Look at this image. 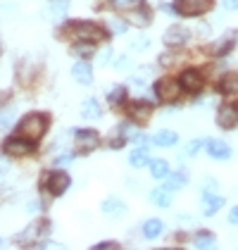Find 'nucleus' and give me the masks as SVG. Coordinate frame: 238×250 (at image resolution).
Segmentation results:
<instances>
[{
    "mask_svg": "<svg viewBox=\"0 0 238 250\" xmlns=\"http://www.w3.org/2000/svg\"><path fill=\"white\" fill-rule=\"evenodd\" d=\"M45 129H48V117L34 112V115H26L20 122L17 134H20L21 138H26V141H39L40 136L45 134Z\"/></svg>",
    "mask_w": 238,
    "mask_h": 250,
    "instance_id": "obj_1",
    "label": "nucleus"
},
{
    "mask_svg": "<svg viewBox=\"0 0 238 250\" xmlns=\"http://www.w3.org/2000/svg\"><path fill=\"white\" fill-rule=\"evenodd\" d=\"M69 34L79 41H100L105 36V31L100 29L98 24H91V21H72L69 24Z\"/></svg>",
    "mask_w": 238,
    "mask_h": 250,
    "instance_id": "obj_2",
    "label": "nucleus"
},
{
    "mask_svg": "<svg viewBox=\"0 0 238 250\" xmlns=\"http://www.w3.org/2000/svg\"><path fill=\"white\" fill-rule=\"evenodd\" d=\"M212 7V0H177V12L186 17H198Z\"/></svg>",
    "mask_w": 238,
    "mask_h": 250,
    "instance_id": "obj_3",
    "label": "nucleus"
},
{
    "mask_svg": "<svg viewBox=\"0 0 238 250\" xmlns=\"http://www.w3.org/2000/svg\"><path fill=\"white\" fill-rule=\"evenodd\" d=\"M155 93H158L159 100L172 103V100H177L181 96V83L174 81V79H159L158 86H155Z\"/></svg>",
    "mask_w": 238,
    "mask_h": 250,
    "instance_id": "obj_4",
    "label": "nucleus"
},
{
    "mask_svg": "<svg viewBox=\"0 0 238 250\" xmlns=\"http://www.w3.org/2000/svg\"><path fill=\"white\" fill-rule=\"evenodd\" d=\"M217 124L221 129H234L238 124V105L236 103H226L221 105L217 112Z\"/></svg>",
    "mask_w": 238,
    "mask_h": 250,
    "instance_id": "obj_5",
    "label": "nucleus"
},
{
    "mask_svg": "<svg viewBox=\"0 0 238 250\" xmlns=\"http://www.w3.org/2000/svg\"><path fill=\"white\" fill-rule=\"evenodd\" d=\"M31 150H34L31 141H21V136L20 138H7L5 146H2V153L10 155V157H24V155H29Z\"/></svg>",
    "mask_w": 238,
    "mask_h": 250,
    "instance_id": "obj_6",
    "label": "nucleus"
},
{
    "mask_svg": "<svg viewBox=\"0 0 238 250\" xmlns=\"http://www.w3.org/2000/svg\"><path fill=\"white\" fill-rule=\"evenodd\" d=\"M77 150L79 153H91V150H96V146H98V134L96 131H91V129H83V131H77Z\"/></svg>",
    "mask_w": 238,
    "mask_h": 250,
    "instance_id": "obj_7",
    "label": "nucleus"
},
{
    "mask_svg": "<svg viewBox=\"0 0 238 250\" xmlns=\"http://www.w3.org/2000/svg\"><path fill=\"white\" fill-rule=\"evenodd\" d=\"M69 184H72V179H69L64 172L48 174V188H50V193H53V195H62V193L69 188Z\"/></svg>",
    "mask_w": 238,
    "mask_h": 250,
    "instance_id": "obj_8",
    "label": "nucleus"
},
{
    "mask_svg": "<svg viewBox=\"0 0 238 250\" xmlns=\"http://www.w3.org/2000/svg\"><path fill=\"white\" fill-rule=\"evenodd\" d=\"M191 36V31L186 29V26H172V29H167V34H164V43L167 45H183L186 41Z\"/></svg>",
    "mask_w": 238,
    "mask_h": 250,
    "instance_id": "obj_9",
    "label": "nucleus"
},
{
    "mask_svg": "<svg viewBox=\"0 0 238 250\" xmlns=\"http://www.w3.org/2000/svg\"><path fill=\"white\" fill-rule=\"evenodd\" d=\"M150 117H153V105H148V103H134V105H131V119H134V122L148 124Z\"/></svg>",
    "mask_w": 238,
    "mask_h": 250,
    "instance_id": "obj_10",
    "label": "nucleus"
},
{
    "mask_svg": "<svg viewBox=\"0 0 238 250\" xmlns=\"http://www.w3.org/2000/svg\"><path fill=\"white\" fill-rule=\"evenodd\" d=\"M72 77L77 79V83H81V86H88V83L93 81L91 64H86V62H77V64L72 67Z\"/></svg>",
    "mask_w": 238,
    "mask_h": 250,
    "instance_id": "obj_11",
    "label": "nucleus"
},
{
    "mask_svg": "<svg viewBox=\"0 0 238 250\" xmlns=\"http://www.w3.org/2000/svg\"><path fill=\"white\" fill-rule=\"evenodd\" d=\"M207 153L212 155L215 160H226V157H231V148H229L224 141L210 138V141H207Z\"/></svg>",
    "mask_w": 238,
    "mask_h": 250,
    "instance_id": "obj_12",
    "label": "nucleus"
},
{
    "mask_svg": "<svg viewBox=\"0 0 238 250\" xmlns=\"http://www.w3.org/2000/svg\"><path fill=\"white\" fill-rule=\"evenodd\" d=\"M181 86L188 88V91H200V88H202V77H200L196 69H188V72H183V77H181Z\"/></svg>",
    "mask_w": 238,
    "mask_h": 250,
    "instance_id": "obj_13",
    "label": "nucleus"
},
{
    "mask_svg": "<svg viewBox=\"0 0 238 250\" xmlns=\"http://www.w3.org/2000/svg\"><path fill=\"white\" fill-rule=\"evenodd\" d=\"M102 212L110 214V217H121V214H126V205L119 198H107L102 203Z\"/></svg>",
    "mask_w": 238,
    "mask_h": 250,
    "instance_id": "obj_14",
    "label": "nucleus"
},
{
    "mask_svg": "<svg viewBox=\"0 0 238 250\" xmlns=\"http://www.w3.org/2000/svg\"><path fill=\"white\" fill-rule=\"evenodd\" d=\"M224 205V198H219V195H210V193L205 191L202 193V212L210 217V214H215Z\"/></svg>",
    "mask_w": 238,
    "mask_h": 250,
    "instance_id": "obj_15",
    "label": "nucleus"
},
{
    "mask_svg": "<svg viewBox=\"0 0 238 250\" xmlns=\"http://www.w3.org/2000/svg\"><path fill=\"white\" fill-rule=\"evenodd\" d=\"M81 115L86 117V119H98V117L102 115L98 100H96V98H86V100H83V105H81Z\"/></svg>",
    "mask_w": 238,
    "mask_h": 250,
    "instance_id": "obj_16",
    "label": "nucleus"
},
{
    "mask_svg": "<svg viewBox=\"0 0 238 250\" xmlns=\"http://www.w3.org/2000/svg\"><path fill=\"white\" fill-rule=\"evenodd\" d=\"M150 200L158 205V208H169L172 205V198H169V188H155L150 193Z\"/></svg>",
    "mask_w": 238,
    "mask_h": 250,
    "instance_id": "obj_17",
    "label": "nucleus"
},
{
    "mask_svg": "<svg viewBox=\"0 0 238 250\" xmlns=\"http://www.w3.org/2000/svg\"><path fill=\"white\" fill-rule=\"evenodd\" d=\"M177 141H178V136L174 131H167V129L155 134V143L162 146V148H172V146H177Z\"/></svg>",
    "mask_w": 238,
    "mask_h": 250,
    "instance_id": "obj_18",
    "label": "nucleus"
},
{
    "mask_svg": "<svg viewBox=\"0 0 238 250\" xmlns=\"http://www.w3.org/2000/svg\"><path fill=\"white\" fill-rule=\"evenodd\" d=\"M221 93L236 96L238 93V74H226V77L221 79Z\"/></svg>",
    "mask_w": 238,
    "mask_h": 250,
    "instance_id": "obj_19",
    "label": "nucleus"
},
{
    "mask_svg": "<svg viewBox=\"0 0 238 250\" xmlns=\"http://www.w3.org/2000/svg\"><path fill=\"white\" fill-rule=\"evenodd\" d=\"M164 181H167V188H169V191H178V188H183V186L188 184V179H186L181 172L167 174V179H164Z\"/></svg>",
    "mask_w": 238,
    "mask_h": 250,
    "instance_id": "obj_20",
    "label": "nucleus"
},
{
    "mask_svg": "<svg viewBox=\"0 0 238 250\" xmlns=\"http://www.w3.org/2000/svg\"><path fill=\"white\" fill-rule=\"evenodd\" d=\"M159 233H162V222L159 219H148L143 224V236L145 238H158Z\"/></svg>",
    "mask_w": 238,
    "mask_h": 250,
    "instance_id": "obj_21",
    "label": "nucleus"
},
{
    "mask_svg": "<svg viewBox=\"0 0 238 250\" xmlns=\"http://www.w3.org/2000/svg\"><path fill=\"white\" fill-rule=\"evenodd\" d=\"M150 172H153V179H164V176L169 174L167 160H153V162H150Z\"/></svg>",
    "mask_w": 238,
    "mask_h": 250,
    "instance_id": "obj_22",
    "label": "nucleus"
},
{
    "mask_svg": "<svg viewBox=\"0 0 238 250\" xmlns=\"http://www.w3.org/2000/svg\"><path fill=\"white\" fill-rule=\"evenodd\" d=\"M64 12H67V0H50V5H48L50 17H62Z\"/></svg>",
    "mask_w": 238,
    "mask_h": 250,
    "instance_id": "obj_23",
    "label": "nucleus"
},
{
    "mask_svg": "<svg viewBox=\"0 0 238 250\" xmlns=\"http://www.w3.org/2000/svg\"><path fill=\"white\" fill-rule=\"evenodd\" d=\"M196 246H198V248H212V246H215V233L200 231L198 236H196Z\"/></svg>",
    "mask_w": 238,
    "mask_h": 250,
    "instance_id": "obj_24",
    "label": "nucleus"
},
{
    "mask_svg": "<svg viewBox=\"0 0 238 250\" xmlns=\"http://www.w3.org/2000/svg\"><path fill=\"white\" fill-rule=\"evenodd\" d=\"M129 165H131V167H136V169H139V167H145V165H148V155L143 153V150H139V153H131V157H129Z\"/></svg>",
    "mask_w": 238,
    "mask_h": 250,
    "instance_id": "obj_25",
    "label": "nucleus"
},
{
    "mask_svg": "<svg viewBox=\"0 0 238 250\" xmlns=\"http://www.w3.org/2000/svg\"><path fill=\"white\" fill-rule=\"evenodd\" d=\"M12 119H15V110H12V107H10V110H2V112H0V129L10 126Z\"/></svg>",
    "mask_w": 238,
    "mask_h": 250,
    "instance_id": "obj_26",
    "label": "nucleus"
},
{
    "mask_svg": "<svg viewBox=\"0 0 238 250\" xmlns=\"http://www.w3.org/2000/svg\"><path fill=\"white\" fill-rule=\"evenodd\" d=\"M148 43H150V41L145 39V36H139L136 41H131V50H136V53H143V50L148 48Z\"/></svg>",
    "mask_w": 238,
    "mask_h": 250,
    "instance_id": "obj_27",
    "label": "nucleus"
},
{
    "mask_svg": "<svg viewBox=\"0 0 238 250\" xmlns=\"http://www.w3.org/2000/svg\"><path fill=\"white\" fill-rule=\"evenodd\" d=\"M121 100H124V88H117V91H112V93H110V103H112V107L121 105Z\"/></svg>",
    "mask_w": 238,
    "mask_h": 250,
    "instance_id": "obj_28",
    "label": "nucleus"
},
{
    "mask_svg": "<svg viewBox=\"0 0 238 250\" xmlns=\"http://www.w3.org/2000/svg\"><path fill=\"white\" fill-rule=\"evenodd\" d=\"M226 48L231 50V41H229V39L219 41V43H217V48H215V55H221V53H226Z\"/></svg>",
    "mask_w": 238,
    "mask_h": 250,
    "instance_id": "obj_29",
    "label": "nucleus"
},
{
    "mask_svg": "<svg viewBox=\"0 0 238 250\" xmlns=\"http://www.w3.org/2000/svg\"><path fill=\"white\" fill-rule=\"evenodd\" d=\"M69 162H72V155L69 153H62L55 157V165H60V167H64V165H69Z\"/></svg>",
    "mask_w": 238,
    "mask_h": 250,
    "instance_id": "obj_30",
    "label": "nucleus"
},
{
    "mask_svg": "<svg viewBox=\"0 0 238 250\" xmlns=\"http://www.w3.org/2000/svg\"><path fill=\"white\" fill-rule=\"evenodd\" d=\"M110 26H112V31H115V34H124V31H126V24H124V21H110Z\"/></svg>",
    "mask_w": 238,
    "mask_h": 250,
    "instance_id": "obj_31",
    "label": "nucleus"
},
{
    "mask_svg": "<svg viewBox=\"0 0 238 250\" xmlns=\"http://www.w3.org/2000/svg\"><path fill=\"white\" fill-rule=\"evenodd\" d=\"M129 64H131L129 58H124V55H121V58H117V64H115V67H117L119 72H124V69H129Z\"/></svg>",
    "mask_w": 238,
    "mask_h": 250,
    "instance_id": "obj_32",
    "label": "nucleus"
},
{
    "mask_svg": "<svg viewBox=\"0 0 238 250\" xmlns=\"http://www.w3.org/2000/svg\"><path fill=\"white\" fill-rule=\"evenodd\" d=\"M200 146H202V138H200V141H193V143H191V146H188V148H186V153H198L200 150Z\"/></svg>",
    "mask_w": 238,
    "mask_h": 250,
    "instance_id": "obj_33",
    "label": "nucleus"
},
{
    "mask_svg": "<svg viewBox=\"0 0 238 250\" xmlns=\"http://www.w3.org/2000/svg\"><path fill=\"white\" fill-rule=\"evenodd\" d=\"M229 222H231V224H238V205L229 212Z\"/></svg>",
    "mask_w": 238,
    "mask_h": 250,
    "instance_id": "obj_34",
    "label": "nucleus"
},
{
    "mask_svg": "<svg viewBox=\"0 0 238 250\" xmlns=\"http://www.w3.org/2000/svg\"><path fill=\"white\" fill-rule=\"evenodd\" d=\"M224 7L226 10H238V0H224Z\"/></svg>",
    "mask_w": 238,
    "mask_h": 250,
    "instance_id": "obj_35",
    "label": "nucleus"
},
{
    "mask_svg": "<svg viewBox=\"0 0 238 250\" xmlns=\"http://www.w3.org/2000/svg\"><path fill=\"white\" fill-rule=\"evenodd\" d=\"M74 53H79V55H91L93 48H74Z\"/></svg>",
    "mask_w": 238,
    "mask_h": 250,
    "instance_id": "obj_36",
    "label": "nucleus"
},
{
    "mask_svg": "<svg viewBox=\"0 0 238 250\" xmlns=\"http://www.w3.org/2000/svg\"><path fill=\"white\" fill-rule=\"evenodd\" d=\"M96 248H117V243H112V241H105V243H98Z\"/></svg>",
    "mask_w": 238,
    "mask_h": 250,
    "instance_id": "obj_37",
    "label": "nucleus"
},
{
    "mask_svg": "<svg viewBox=\"0 0 238 250\" xmlns=\"http://www.w3.org/2000/svg\"><path fill=\"white\" fill-rule=\"evenodd\" d=\"M115 2L124 7V5H136V2H140V0H115Z\"/></svg>",
    "mask_w": 238,
    "mask_h": 250,
    "instance_id": "obj_38",
    "label": "nucleus"
},
{
    "mask_svg": "<svg viewBox=\"0 0 238 250\" xmlns=\"http://www.w3.org/2000/svg\"><path fill=\"white\" fill-rule=\"evenodd\" d=\"M7 169H10V165H7L5 160H0V174H5V172H7Z\"/></svg>",
    "mask_w": 238,
    "mask_h": 250,
    "instance_id": "obj_39",
    "label": "nucleus"
},
{
    "mask_svg": "<svg viewBox=\"0 0 238 250\" xmlns=\"http://www.w3.org/2000/svg\"><path fill=\"white\" fill-rule=\"evenodd\" d=\"M107 60H110V50H105V53H102V55H100V62H102V64H105V62H107Z\"/></svg>",
    "mask_w": 238,
    "mask_h": 250,
    "instance_id": "obj_40",
    "label": "nucleus"
},
{
    "mask_svg": "<svg viewBox=\"0 0 238 250\" xmlns=\"http://www.w3.org/2000/svg\"><path fill=\"white\" fill-rule=\"evenodd\" d=\"M0 243H2V241H0Z\"/></svg>",
    "mask_w": 238,
    "mask_h": 250,
    "instance_id": "obj_41",
    "label": "nucleus"
}]
</instances>
